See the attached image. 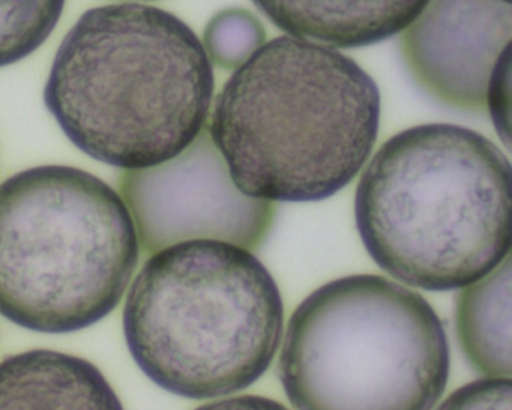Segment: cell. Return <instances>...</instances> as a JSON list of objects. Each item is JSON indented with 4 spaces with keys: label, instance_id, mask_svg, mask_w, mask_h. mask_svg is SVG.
I'll use <instances>...</instances> for the list:
<instances>
[{
    "label": "cell",
    "instance_id": "277c9868",
    "mask_svg": "<svg viewBox=\"0 0 512 410\" xmlns=\"http://www.w3.org/2000/svg\"><path fill=\"white\" fill-rule=\"evenodd\" d=\"M283 331V296L271 272L253 251L217 239L152 254L125 301L134 361L160 388L191 400L256 383Z\"/></svg>",
    "mask_w": 512,
    "mask_h": 410
},
{
    "label": "cell",
    "instance_id": "6da1fadb",
    "mask_svg": "<svg viewBox=\"0 0 512 410\" xmlns=\"http://www.w3.org/2000/svg\"><path fill=\"white\" fill-rule=\"evenodd\" d=\"M214 65L196 32L140 2L80 16L56 52L44 103L83 154L124 170L178 157L206 130Z\"/></svg>",
    "mask_w": 512,
    "mask_h": 410
},
{
    "label": "cell",
    "instance_id": "9c48e42d",
    "mask_svg": "<svg viewBox=\"0 0 512 410\" xmlns=\"http://www.w3.org/2000/svg\"><path fill=\"white\" fill-rule=\"evenodd\" d=\"M430 0H253L290 37L361 49L401 34Z\"/></svg>",
    "mask_w": 512,
    "mask_h": 410
},
{
    "label": "cell",
    "instance_id": "e0dca14e",
    "mask_svg": "<svg viewBox=\"0 0 512 410\" xmlns=\"http://www.w3.org/2000/svg\"><path fill=\"white\" fill-rule=\"evenodd\" d=\"M503 2H506V4H511V0H503Z\"/></svg>",
    "mask_w": 512,
    "mask_h": 410
},
{
    "label": "cell",
    "instance_id": "5bb4252c",
    "mask_svg": "<svg viewBox=\"0 0 512 410\" xmlns=\"http://www.w3.org/2000/svg\"><path fill=\"white\" fill-rule=\"evenodd\" d=\"M437 410H512L511 379L473 380L452 392Z\"/></svg>",
    "mask_w": 512,
    "mask_h": 410
},
{
    "label": "cell",
    "instance_id": "30bf717a",
    "mask_svg": "<svg viewBox=\"0 0 512 410\" xmlns=\"http://www.w3.org/2000/svg\"><path fill=\"white\" fill-rule=\"evenodd\" d=\"M0 410H124V406L92 362L37 349L0 362Z\"/></svg>",
    "mask_w": 512,
    "mask_h": 410
},
{
    "label": "cell",
    "instance_id": "52a82bcc",
    "mask_svg": "<svg viewBox=\"0 0 512 410\" xmlns=\"http://www.w3.org/2000/svg\"><path fill=\"white\" fill-rule=\"evenodd\" d=\"M119 190L146 254L191 239H217L254 251L268 239L277 217L275 203L251 199L236 188L206 130L167 163L125 170Z\"/></svg>",
    "mask_w": 512,
    "mask_h": 410
},
{
    "label": "cell",
    "instance_id": "7c38bea8",
    "mask_svg": "<svg viewBox=\"0 0 512 410\" xmlns=\"http://www.w3.org/2000/svg\"><path fill=\"white\" fill-rule=\"evenodd\" d=\"M67 0H0V68L34 55L55 31Z\"/></svg>",
    "mask_w": 512,
    "mask_h": 410
},
{
    "label": "cell",
    "instance_id": "8fae6325",
    "mask_svg": "<svg viewBox=\"0 0 512 410\" xmlns=\"http://www.w3.org/2000/svg\"><path fill=\"white\" fill-rule=\"evenodd\" d=\"M461 349L485 377L511 379V256L481 280L463 287L455 302Z\"/></svg>",
    "mask_w": 512,
    "mask_h": 410
},
{
    "label": "cell",
    "instance_id": "7a4b0ae2",
    "mask_svg": "<svg viewBox=\"0 0 512 410\" xmlns=\"http://www.w3.org/2000/svg\"><path fill=\"white\" fill-rule=\"evenodd\" d=\"M380 112L379 88L361 65L289 35L263 44L233 71L206 131L245 196L320 202L361 172Z\"/></svg>",
    "mask_w": 512,
    "mask_h": 410
},
{
    "label": "cell",
    "instance_id": "5b68a950",
    "mask_svg": "<svg viewBox=\"0 0 512 410\" xmlns=\"http://www.w3.org/2000/svg\"><path fill=\"white\" fill-rule=\"evenodd\" d=\"M121 194L73 166L0 184V314L44 334L89 328L121 301L139 263Z\"/></svg>",
    "mask_w": 512,
    "mask_h": 410
},
{
    "label": "cell",
    "instance_id": "8992f818",
    "mask_svg": "<svg viewBox=\"0 0 512 410\" xmlns=\"http://www.w3.org/2000/svg\"><path fill=\"white\" fill-rule=\"evenodd\" d=\"M451 355L427 299L382 275L323 284L290 317L278 359L296 410H433Z\"/></svg>",
    "mask_w": 512,
    "mask_h": 410
},
{
    "label": "cell",
    "instance_id": "ac0fdd59",
    "mask_svg": "<svg viewBox=\"0 0 512 410\" xmlns=\"http://www.w3.org/2000/svg\"><path fill=\"white\" fill-rule=\"evenodd\" d=\"M134 2H139V0H134Z\"/></svg>",
    "mask_w": 512,
    "mask_h": 410
},
{
    "label": "cell",
    "instance_id": "9a60e30c",
    "mask_svg": "<svg viewBox=\"0 0 512 410\" xmlns=\"http://www.w3.org/2000/svg\"><path fill=\"white\" fill-rule=\"evenodd\" d=\"M511 46V44H509ZM500 53L488 80L485 94V109L490 113L491 121L503 145L509 148V106H511V47Z\"/></svg>",
    "mask_w": 512,
    "mask_h": 410
},
{
    "label": "cell",
    "instance_id": "3957f363",
    "mask_svg": "<svg viewBox=\"0 0 512 410\" xmlns=\"http://www.w3.org/2000/svg\"><path fill=\"white\" fill-rule=\"evenodd\" d=\"M511 164L491 140L454 124L389 137L365 167L355 220L386 274L430 292L463 289L511 251Z\"/></svg>",
    "mask_w": 512,
    "mask_h": 410
},
{
    "label": "cell",
    "instance_id": "ba28073f",
    "mask_svg": "<svg viewBox=\"0 0 512 410\" xmlns=\"http://www.w3.org/2000/svg\"><path fill=\"white\" fill-rule=\"evenodd\" d=\"M512 7L503 0H430L401 32L407 71L452 109H485L488 80L511 44Z\"/></svg>",
    "mask_w": 512,
    "mask_h": 410
},
{
    "label": "cell",
    "instance_id": "2e32d148",
    "mask_svg": "<svg viewBox=\"0 0 512 410\" xmlns=\"http://www.w3.org/2000/svg\"><path fill=\"white\" fill-rule=\"evenodd\" d=\"M196 410H290L280 401L260 395H236L203 404Z\"/></svg>",
    "mask_w": 512,
    "mask_h": 410
},
{
    "label": "cell",
    "instance_id": "4fadbf2b",
    "mask_svg": "<svg viewBox=\"0 0 512 410\" xmlns=\"http://www.w3.org/2000/svg\"><path fill=\"white\" fill-rule=\"evenodd\" d=\"M265 43L266 31L262 23L242 8H227L215 14L203 34V47L212 65L221 70L241 67Z\"/></svg>",
    "mask_w": 512,
    "mask_h": 410
}]
</instances>
